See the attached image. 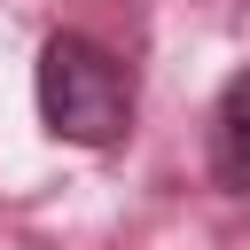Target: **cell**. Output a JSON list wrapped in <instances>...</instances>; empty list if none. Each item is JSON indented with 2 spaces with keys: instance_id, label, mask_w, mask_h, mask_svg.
Wrapping results in <instances>:
<instances>
[{
  "instance_id": "cell-1",
  "label": "cell",
  "mask_w": 250,
  "mask_h": 250,
  "mask_svg": "<svg viewBox=\"0 0 250 250\" xmlns=\"http://www.w3.org/2000/svg\"><path fill=\"white\" fill-rule=\"evenodd\" d=\"M31 94H39V125L70 148H117L133 133V70L86 31H55L39 47Z\"/></svg>"
},
{
  "instance_id": "cell-2",
  "label": "cell",
  "mask_w": 250,
  "mask_h": 250,
  "mask_svg": "<svg viewBox=\"0 0 250 250\" xmlns=\"http://www.w3.org/2000/svg\"><path fill=\"white\" fill-rule=\"evenodd\" d=\"M211 172L227 195H250V62L211 102Z\"/></svg>"
}]
</instances>
